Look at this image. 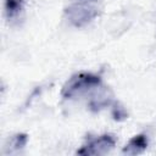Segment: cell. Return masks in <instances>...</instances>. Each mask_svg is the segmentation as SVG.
I'll return each mask as SVG.
<instances>
[{"label": "cell", "mask_w": 156, "mask_h": 156, "mask_svg": "<svg viewBox=\"0 0 156 156\" xmlns=\"http://www.w3.org/2000/svg\"><path fill=\"white\" fill-rule=\"evenodd\" d=\"M101 77L94 73L82 72L72 76L62 87L61 95L63 99L79 98L94 89L101 88Z\"/></svg>", "instance_id": "1"}, {"label": "cell", "mask_w": 156, "mask_h": 156, "mask_svg": "<svg viewBox=\"0 0 156 156\" xmlns=\"http://www.w3.org/2000/svg\"><path fill=\"white\" fill-rule=\"evenodd\" d=\"M99 13L100 12L98 7L82 2L71 4L65 9V15L67 20L76 27H83L90 23L96 16H99Z\"/></svg>", "instance_id": "2"}, {"label": "cell", "mask_w": 156, "mask_h": 156, "mask_svg": "<svg viewBox=\"0 0 156 156\" xmlns=\"http://www.w3.org/2000/svg\"><path fill=\"white\" fill-rule=\"evenodd\" d=\"M116 145V138L112 134H102L94 139L88 140L79 150H77L78 155L90 156V155H105L111 151Z\"/></svg>", "instance_id": "3"}, {"label": "cell", "mask_w": 156, "mask_h": 156, "mask_svg": "<svg viewBox=\"0 0 156 156\" xmlns=\"http://www.w3.org/2000/svg\"><path fill=\"white\" fill-rule=\"evenodd\" d=\"M147 144H149V141H147L146 135L145 134H138V135H134L126 144L122 152L124 155H138V154H141L144 150H146Z\"/></svg>", "instance_id": "4"}, {"label": "cell", "mask_w": 156, "mask_h": 156, "mask_svg": "<svg viewBox=\"0 0 156 156\" xmlns=\"http://www.w3.org/2000/svg\"><path fill=\"white\" fill-rule=\"evenodd\" d=\"M5 15L9 21L17 20L23 11V0H4Z\"/></svg>", "instance_id": "5"}, {"label": "cell", "mask_w": 156, "mask_h": 156, "mask_svg": "<svg viewBox=\"0 0 156 156\" xmlns=\"http://www.w3.org/2000/svg\"><path fill=\"white\" fill-rule=\"evenodd\" d=\"M27 140H28L27 134L20 133V134L13 135V136L11 138V140H10L11 150H20V149H22V147L27 144Z\"/></svg>", "instance_id": "6"}, {"label": "cell", "mask_w": 156, "mask_h": 156, "mask_svg": "<svg viewBox=\"0 0 156 156\" xmlns=\"http://www.w3.org/2000/svg\"><path fill=\"white\" fill-rule=\"evenodd\" d=\"M112 116L116 121H124L127 117H128V113L127 111L124 110V107L118 104V102H113L112 104Z\"/></svg>", "instance_id": "7"}, {"label": "cell", "mask_w": 156, "mask_h": 156, "mask_svg": "<svg viewBox=\"0 0 156 156\" xmlns=\"http://www.w3.org/2000/svg\"><path fill=\"white\" fill-rule=\"evenodd\" d=\"M84 1H95V0H84Z\"/></svg>", "instance_id": "8"}]
</instances>
